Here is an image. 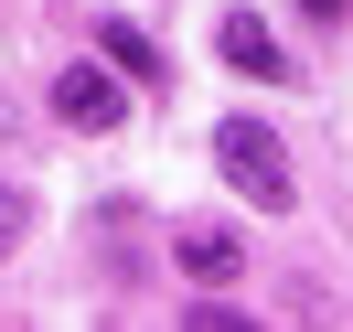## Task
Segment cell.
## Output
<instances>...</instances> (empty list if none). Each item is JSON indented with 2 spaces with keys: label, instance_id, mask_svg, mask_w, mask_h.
I'll return each instance as SVG.
<instances>
[{
  "label": "cell",
  "instance_id": "obj_1",
  "mask_svg": "<svg viewBox=\"0 0 353 332\" xmlns=\"http://www.w3.org/2000/svg\"><path fill=\"white\" fill-rule=\"evenodd\" d=\"M214 172L236 182L257 215H289V204H300V182H289V139L268 129V118H214Z\"/></svg>",
  "mask_w": 353,
  "mask_h": 332
},
{
  "label": "cell",
  "instance_id": "obj_2",
  "mask_svg": "<svg viewBox=\"0 0 353 332\" xmlns=\"http://www.w3.org/2000/svg\"><path fill=\"white\" fill-rule=\"evenodd\" d=\"M54 118H65V129H86V139H108L118 118H129V86H118V75H97V65H65V75H54Z\"/></svg>",
  "mask_w": 353,
  "mask_h": 332
},
{
  "label": "cell",
  "instance_id": "obj_3",
  "mask_svg": "<svg viewBox=\"0 0 353 332\" xmlns=\"http://www.w3.org/2000/svg\"><path fill=\"white\" fill-rule=\"evenodd\" d=\"M172 268L203 279V289H225V279H246V236L214 225V215H203V225H172Z\"/></svg>",
  "mask_w": 353,
  "mask_h": 332
},
{
  "label": "cell",
  "instance_id": "obj_4",
  "mask_svg": "<svg viewBox=\"0 0 353 332\" xmlns=\"http://www.w3.org/2000/svg\"><path fill=\"white\" fill-rule=\"evenodd\" d=\"M214 54L236 75H257V86H289V54H279V32H268L257 11H225V22H214Z\"/></svg>",
  "mask_w": 353,
  "mask_h": 332
},
{
  "label": "cell",
  "instance_id": "obj_5",
  "mask_svg": "<svg viewBox=\"0 0 353 332\" xmlns=\"http://www.w3.org/2000/svg\"><path fill=\"white\" fill-rule=\"evenodd\" d=\"M97 43H108V65L129 75V86H172V54H161L150 32L129 22V11H97Z\"/></svg>",
  "mask_w": 353,
  "mask_h": 332
},
{
  "label": "cell",
  "instance_id": "obj_6",
  "mask_svg": "<svg viewBox=\"0 0 353 332\" xmlns=\"http://www.w3.org/2000/svg\"><path fill=\"white\" fill-rule=\"evenodd\" d=\"M22 236H32V193H11V182H0V257H11Z\"/></svg>",
  "mask_w": 353,
  "mask_h": 332
},
{
  "label": "cell",
  "instance_id": "obj_7",
  "mask_svg": "<svg viewBox=\"0 0 353 332\" xmlns=\"http://www.w3.org/2000/svg\"><path fill=\"white\" fill-rule=\"evenodd\" d=\"M300 11H310V22H332V32H343V11H353V0H300Z\"/></svg>",
  "mask_w": 353,
  "mask_h": 332
}]
</instances>
